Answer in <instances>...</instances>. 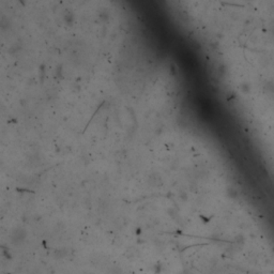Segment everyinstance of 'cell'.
Returning <instances> with one entry per match:
<instances>
[{
  "mask_svg": "<svg viewBox=\"0 0 274 274\" xmlns=\"http://www.w3.org/2000/svg\"><path fill=\"white\" fill-rule=\"evenodd\" d=\"M26 236H27V234H26V231L24 229H21V228H17V229H15L13 231V234H12V236H11V241H12V243H14V244H19V243H21V242L24 241V240H25V238H26Z\"/></svg>",
  "mask_w": 274,
  "mask_h": 274,
  "instance_id": "cell-1",
  "label": "cell"
}]
</instances>
